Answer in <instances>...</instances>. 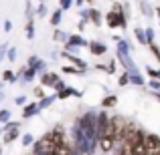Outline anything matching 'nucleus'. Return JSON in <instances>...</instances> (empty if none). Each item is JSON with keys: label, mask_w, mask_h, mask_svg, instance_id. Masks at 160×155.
<instances>
[{"label": "nucleus", "mask_w": 160, "mask_h": 155, "mask_svg": "<svg viewBox=\"0 0 160 155\" xmlns=\"http://www.w3.org/2000/svg\"><path fill=\"white\" fill-rule=\"evenodd\" d=\"M31 153L32 155H55L57 153V145H55L47 135H43V137H39V139H35V143H32V147H31Z\"/></svg>", "instance_id": "nucleus-1"}, {"label": "nucleus", "mask_w": 160, "mask_h": 155, "mask_svg": "<svg viewBox=\"0 0 160 155\" xmlns=\"http://www.w3.org/2000/svg\"><path fill=\"white\" fill-rule=\"evenodd\" d=\"M128 143L132 145L134 155H148V149H146V131L142 127L136 129V133L132 135V139H130Z\"/></svg>", "instance_id": "nucleus-2"}, {"label": "nucleus", "mask_w": 160, "mask_h": 155, "mask_svg": "<svg viewBox=\"0 0 160 155\" xmlns=\"http://www.w3.org/2000/svg\"><path fill=\"white\" fill-rule=\"evenodd\" d=\"M45 135H47L49 139L57 145V147H59V145H63L65 141H69V139H67V131H65V127H63V125H55L51 131H47Z\"/></svg>", "instance_id": "nucleus-3"}, {"label": "nucleus", "mask_w": 160, "mask_h": 155, "mask_svg": "<svg viewBox=\"0 0 160 155\" xmlns=\"http://www.w3.org/2000/svg\"><path fill=\"white\" fill-rule=\"evenodd\" d=\"M27 65L31 66V69H35L39 75H43V73H47V71H49L47 61H43V58H41V57H37V54H31V57H28Z\"/></svg>", "instance_id": "nucleus-4"}, {"label": "nucleus", "mask_w": 160, "mask_h": 155, "mask_svg": "<svg viewBox=\"0 0 160 155\" xmlns=\"http://www.w3.org/2000/svg\"><path fill=\"white\" fill-rule=\"evenodd\" d=\"M146 149H148V155H154V153L160 151V137L156 133L146 131Z\"/></svg>", "instance_id": "nucleus-5"}, {"label": "nucleus", "mask_w": 160, "mask_h": 155, "mask_svg": "<svg viewBox=\"0 0 160 155\" xmlns=\"http://www.w3.org/2000/svg\"><path fill=\"white\" fill-rule=\"evenodd\" d=\"M89 52L93 54V57H102V54H106L108 52V44L103 43V40H98V39H93V40H89Z\"/></svg>", "instance_id": "nucleus-6"}, {"label": "nucleus", "mask_w": 160, "mask_h": 155, "mask_svg": "<svg viewBox=\"0 0 160 155\" xmlns=\"http://www.w3.org/2000/svg\"><path fill=\"white\" fill-rule=\"evenodd\" d=\"M41 113V107H39V101H31L22 107V119H32Z\"/></svg>", "instance_id": "nucleus-7"}, {"label": "nucleus", "mask_w": 160, "mask_h": 155, "mask_svg": "<svg viewBox=\"0 0 160 155\" xmlns=\"http://www.w3.org/2000/svg\"><path fill=\"white\" fill-rule=\"evenodd\" d=\"M59 57H63V58H67V61L71 62V65H75V66H79V69H83V71H87V62L83 61L81 57H77V54H71V52H67V51H61L59 52Z\"/></svg>", "instance_id": "nucleus-8"}, {"label": "nucleus", "mask_w": 160, "mask_h": 155, "mask_svg": "<svg viewBox=\"0 0 160 155\" xmlns=\"http://www.w3.org/2000/svg\"><path fill=\"white\" fill-rule=\"evenodd\" d=\"M59 79H61V77H59L57 73H53V71H47V73L39 75V83L43 87H51V89H53V85L59 81Z\"/></svg>", "instance_id": "nucleus-9"}, {"label": "nucleus", "mask_w": 160, "mask_h": 155, "mask_svg": "<svg viewBox=\"0 0 160 155\" xmlns=\"http://www.w3.org/2000/svg\"><path fill=\"white\" fill-rule=\"evenodd\" d=\"M67 43H71L73 47H77V48H87V47H89V40H87L81 32H73V34H69V40H67Z\"/></svg>", "instance_id": "nucleus-10"}, {"label": "nucleus", "mask_w": 160, "mask_h": 155, "mask_svg": "<svg viewBox=\"0 0 160 155\" xmlns=\"http://www.w3.org/2000/svg\"><path fill=\"white\" fill-rule=\"evenodd\" d=\"M69 97H83V93H81V91H77L75 87H71V85H67L63 91H59V93H57L59 101H65V99H69Z\"/></svg>", "instance_id": "nucleus-11"}, {"label": "nucleus", "mask_w": 160, "mask_h": 155, "mask_svg": "<svg viewBox=\"0 0 160 155\" xmlns=\"http://www.w3.org/2000/svg\"><path fill=\"white\" fill-rule=\"evenodd\" d=\"M138 8H140V12H142V16H146V18H154L156 16V10H154V6L148 2V0H138Z\"/></svg>", "instance_id": "nucleus-12"}, {"label": "nucleus", "mask_w": 160, "mask_h": 155, "mask_svg": "<svg viewBox=\"0 0 160 155\" xmlns=\"http://www.w3.org/2000/svg\"><path fill=\"white\" fill-rule=\"evenodd\" d=\"M89 22L98 28L103 24V14H102V10H98L95 6H89Z\"/></svg>", "instance_id": "nucleus-13"}, {"label": "nucleus", "mask_w": 160, "mask_h": 155, "mask_svg": "<svg viewBox=\"0 0 160 155\" xmlns=\"http://www.w3.org/2000/svg\"><path fill=\"white\" fill-rule=\"evenodd\" d=\"M61 73L63 75H73V77H83V75L87 73V71H83V69H79V66H75V65H65V66H61Z\"/></svg>", "instance_id": "nucleus-14"}, {"label": "nucleus", "mask_w": 160, "mask_h": 155, "mask_svg": "<svg viewBox=\"0 0 160 155\" xmlns=\"http://www.w3.org/2000/svg\"><path fill=\"white\" fill-rule=\"evenodd\" d=\"M20 137V129H12V131L2 133V145H10Z\"/></svg>", "instance_id": "nucleus-15"}, {"label": "nucleus", "mask_w": 160, "mask_h": 155, "mask_svg": "<svg viewBox=\"0 0 160 155\" xmlns=\"http://www.w3.org/2000/svg\"><path fill=\"white\" fill-rule=\"evenodd\" d=\"M118 105V95H106V97L102 99V101H99V107L102 109H112V107H116Z\"/></svg>", "instance_id": "nucleus-16"}, {"label": "nucleus", "mask_w": 160, "mask_h": 155, "mask_svg": "<svg viewBox=\"0 0 160 155\" xmlns=\"http://www.w3.org/2000/svg\"><path fill=\"white\" fill-rule=\"evenodd\" d=\"M63 8H55V10H51V16H49V22L53 24L55 28L59 26V24H61V20H63Z\"/></svg>", "instance_id": "nucleus-17"}, {"label": "nucleus", "mask_w": 160, "mask_h": 155, "mask_svg": "<svg viewBox=\"0 0 160 155\" xmlns=\"http://www.w3.org/2000/svg\"><path fill=\"white\" fill-rule=\"evenodd\" d=\"M134 36L142 47H148V39H146V30L142 26H134Z\"/></svg>", "instance_id": "nucleus-18"}, {"label": "nucleus", "mask_w": 160, "mask_h": 155, "mask_svg": "<svg viewBox=\"0 0 160 155\" xmlns=\"http://www.w3.org/2000/svg\"><path fill=\"white\" fill-rule=\"evenodd\" d=\"M113 151H116V155H134V151H132V145H130L128 141H124V143H118Z\"/></svg>", "instance_id": "nucleus-19"}, {"label": "nucleus", "mask_w": 160, "mask_h": 155, "mask_svg": "<svg viewBox=\"0 0 160 155\" xmlns=\"http://www.w3.org/2000/svg\"><path fill=\"white\" fill-rule=\"evenodd\" d=\"M53 40H55V43H63V44H65L67 40H69V32L61 30V28L57 26V28L53 30Z\"/></svg>", "instance_id": "nucleus-20"}, {"label": "nucleus", "mask_w": 160, "mask_h": 155, "mask_svg": "<svg viewBox=\"0 0 160 155\" xmlns=\"http://www.w3.org/2000/svg\"><path fill=\"white\" fill-rule=\"evenodd\" d=\"M130 85L134 87H140V89H144L146 87V79L142 73H136V75H130Z\"/></svg>", "instance_id": "nucleus-21"}, {"label": "nucleus", "mask_w": 160, "mask_h": 155, "mask_svg": "<svg viewBox=\"0 0 160 155\" xmlns=\"http://www.w3.org/2000/svg\"><path fill=\"white\" fill-rule=\"evenodd\" d=\"M55 101H59V99H57V93H55V95H47V97H43V99L39 101L41 111H43V109H49V107H51V105H53Z\"/></svg>", "instance_id": "nucleus-22"}, {"label": "nucleus", "mask_w": 160, "mask_h": 155, "mask_svg": "<svg viewBox=\"0 0 160 155\" xmlns=\"http://www.w3.org/2000/svg\"><path fill=\"white\" fill-rule=\"evenodd\" d=\"M24 34H27V39H28V40L35 39V18L27 20V24H24Z\"/></svg>", "instance_id": "nucleus-23"}, {"label": "nucleus", "mask_w": 160, "mask_h": 155, "mask_svg": "<svg viewBox=\"0 0 160 155\" xmlns=\"http://www.w3.org/2000/svg\"><path fill=\"white\" fill-rule=\"evenodd\" d=\"M20 143H22L24 149L32 147V143H35V135H32V133H22V135H20Z\"/></svg>", "instance_id": "nucleus-24"}, {"label": "nucleus", "mask_w": 160, "mask_h": 155, "mask_svg": "<svg viewBox=\"0 0 160 155\" xmlns=\"http://www.w3.org/2000/svg\"><path fill=\"white\" fill-rule=\"evenodd\" d=\"M0 81L8 83V85H14V83H16V75H14V71H10V69L2 71V79H0Z\"/></svg>", "instance_id": "nucleus-25"}, {"label": "nucleus", "mask_w": 160, "mask_h": 155, "mask_svg": "<svg viewBox=\"0 0 160 155\" xmlns=\"http://www.w3.org/2000/svg\"><path fill=\"white\" fill-rule=\"evenodd\" d=\"M20 127H22V121H8V123H4L2 125V129H4V133H6V131H12V129H20Z\"/></svg>", "instance_id": "nucleus-26"}, {"label": "nucleus", "mask_w": 160, "mask_h": 155, "mask_svg": "<svg viewBox=\"0 0 160 155\" xmlns=\"http://www.w3.org/2000/svg\"><path fill=\"white\" fill-rule=\"evenodd\" d=\"M47 14H49L47 4H45V2H39V6H37V10H35V16H39V18H45Z\"/></svg>", "instance_id": "nucleus-27"}, {"label": "nucleus", "mask_w": 160, "mask_h": 155, "mask_svg": "<svg viewBox=\"0 0 160 155\" xmlns=\"http://www.w3.org/2000/svg\"><path fill=\"white\" fill-rule=\"evenodd\" d=\"M16 58H18V48L8 47V51H6V61H8V62H16Z\"/></svg>", "instance_id": "nucleus-28"}, {"label": "nucleus", "mask_w": 160, "mask_h": 155, "mask_svg": "<svg viewBox=\"0 0 160 155\" xmlns=\"http://www.w3.org/2000/svg\"><path fill=\"white\" fill-rule=\"evenodd\" d=\"M10 117H12L10 109H6V107H2V109H0V125L8 123V121H10Z\"/></svg>", "instance_id": "nucleus-29"}, {"label": "nucleus", "mask_w": 160, "mask_h": 155, "mask_svg": "<svg viewBox=\"0 0 160 155\" xmlns=\"http://www.w3.org/2000/svg\"><path fill=\"white\" fill-rule=\"evenodd\" d=\"M45 89H47V87H43V85H37L35 89H32V95H35V99H43V97H47V95H45Z\"/></svg>", "instance_id": "nucleus-30"}, {"label": "nucleus", "mask_w": 160, "mask_h": 155, "mask_svg": "<svg viewBox=\"0 0 160 155\" xmlns=\"http://www.w3.org/2000/svg\"><path fill=\"white\" fill-rule=\"evenodd\" d=\"M118 85H120V87H128L130 85V73H126V71H124V73L118 77Z\"/></svg>", "instance_id": "nucleus-31"}, {"label": "nucleus", "mask_w": 160, "mask_h": 155, "mask_svg": "<svg viewBox=\"0 0 160 155\" xmlns=\"http://www.w3.org/2000/svg\"><path fill=\"white\" fill-rule=\"evenodd\" d=\"M146 75H148V79H158V81H160V69H154V66H146Z\"/></svg>", "instance_id": "nucleus-32"}, {"label": "nucleus", "mask_w": 160, "mask_h": 155, "mask_svg": "<svg viewBox=\"0 0 160 155\" xmlns=\"http://www.w3.org/2000/svg\"><path fill=\"white\" fill-rule=\"evenodd\" d=\"M148 48H150V52L154 54V58H156V61L160 62V47H158L156 43H150V44H148Z\"/></svg>", "instance_id": "nucleus-33"}, {"label": "nucleus", "mask_w": 160, "mask_h": 155, "mask_svg": "<svg viewBox=\"0 0 160 155\" xmlns=\"http://www.w3.org/2000/svg\"><path fill=\"white\" fill-rule=\"evenodd\" d=\"M144 30H146V39H148V44H150V43H156V40H154V39H156V32H154V28H152V26H146Z\"/></svg>", "instance_id": "nucleus-34"}, {"label": "nucleus", "mask_w": 160, "mask_h": 155, "mask_svg": "<svg viewBox=\"0 0 160 155\" xmlns=\"http://www.w3.org/2000/svg\"><path fill=\"white\" fill-rule=\"evenodd\" d=\"M27 103H28L27 95H16V97H14V105H16V107H24Z\"/></svg>", "instance_id": "nucleus-35"}, {"label": "nucleus", "mask_w": 160, "mask_h": 155, "mask_svg": "<svg viewBox=\"0 0 160 155\" xmlns=\"http://www.w3.org/2000/svg\"><path fill=\"white\" fill-rule=\"evenodd\" d=\"M116 71H118V58H112L108 62V75H116Z\"/></svg>", "instance_id": "nucleus-36"}, {"label": "nucleus", "mask_w": 160, "mask_h": 155, "mask_svg": "<svg viewBox=\"0 0 160 155\" xmlns=\"http://www.w3.org/2000/svg\"><path fill=\"white\" fill-rule=\"evenodd\" d=\"M73 4H75V0H59V8H63V10H69Z\"/></svg>", "instance_id": "nucleus-37"}, {"label": "nucleus", "mask_w": 160, "mask_h": 155, "mask_svg": "<svg viewBox=\"0 0 160 155\" xmlns=\"http://www.w3.org/2000/svg\"><path fill=\"white\" fill-rule=\"evenodd\" d=\"M65 87H67V83L63 81V79H59V81H57V83L53 85V89H55V93H59V91H63Z\"/></svg>", "instance_id": "nucleus-38"}, {"label": "nucleus", "mask_w": 160, "mask_h": 155, "mask_svg": "<svg viewBox=\"0 0 160 155\" xmlns=\"http://www.w3.org/2000/svg\"><path fill=\"white\" fill-rule=\"evenodd\" d=\"M6 51H8V44H6V43H2V44H0V62L6 58Z\"/></svg>", "instance_id": "nucleus-39"}, {"label": "nucleus", "mask_w": 160, "mask_h": 155, "mask_svg": "<svg viewBox=\"0 0 160 155\" xmlns=\"http://www.w3.org/2000/svg\"><path fill=\"white\" fill-rule=\"evenodd\" d=\"M87 24H89L87 20L79 18V22H77V32H83V30H85V26H87Z\"/></svg>", "instance_id": "nucleus-40"}, {"label": "nucleus", "mask_w": 160, "mask_h": 155, "mask_svg": "<svg viewBox=\"0 0 160 155\" xmlns=\"http://www.w3.org/2000/svg\"><path fill=\"white\" fill-rule=\"evenodd\" d=\"M2 28H4V32H10L12 30V22L10 20H2Z\"/></svg>", "instance_id": "nucleus-41"}, {"label": "nucleus", "mask_w": 160, "mask_h": 155, "mask_svg": "<svg viewBox=\"0 0 160 155\" xmlns=\"http://www.w3.org/2000/svg\"><path fill=\"white\" fill-rule=\"evenodd\" d=\"M93 69H95V71H103V73H108V65H102V62H98Z\"/></svg>", "instance_id": "nucleus-42"}, {"label": "nucleus", "mask_w": 160, "mask_h": 155, "mask_svg": "<svg viewBox=\"0 0 160 155\" xmlns=\"http://www.w3.org/2000/svg\"><path fill=\"white\" fill-rule=\"evenodd\" d=\"M83 4H85V0H75V4H73V6H77V8H83Z\"/></svg>", "instance_id": "nucleus-43"}, {"label": "nucleus", "mask_w": 160, "mask_h": 155, "mask_svg": "<svg viewBox=\"0 0 160 155\" xmlns=\"http://www.w3.org/2000/svg\"><path fill=\"white\" fill-rule=\"evenodd\" d=\"M154 10H156V16H158V22H160V6H154Z\"/></svg>", "instance_id": "nucleus-44"}, {"label": "nucleus", "mask_w": 160, "mask_h": 155, "mask_svg": "<svg viewBox=\"0 0 160 155\" xmlns=\"http://www.w3.org/2000/svg\"><path fill=\"white\" fill-rule=\"evenodd\" d=\"M85 4H87V6H93V4H95V0H85Z\"/></svg>", "instance_id": "nucleus-45"}, {"label": "nucleus", "mask_w": 160, "mask_h": 155, "mask_svg": "<svg viewBox=\"0 0 160 155\" xmlns=\"http://www.w3.org/2000/svg\"><path fill=\"white\" fill-rule=\"evenodd\" d=\"M71 155H83V153H79L77 149H73V151H71Z\"/></svg>", "instance_id": "nucleus-46"}, {"label": "nucleus", "mask_w": 160, "mask_h": 155, "mask_svg": "<svg viewBox=\"0 0 160 155\" xmlns=\"http://www.w3.org/2000/svg\"><path fill=\"white\" fill-rule=\"evenodd\" d=\"M0 155H2V143H0Z\"/></svg>", "instance_id": "nucleus-47"}, {"label": "nucleus", "mask_w": 160, "mask_h": 155, "mask_svg": "<svg viewBox=\"0 0 160 155\" xmlns=\"http://www.w3.org/2000/svg\"><path fill=\"white\" fill-rule=\"evenodd\" d=\"M37 2H47V0H37Z\"/></svg>", "instance_id": "nucleus-48"}, {"label": "nucleus", "mask_w": 160, "mask_h": 155, "mask_svg": "<svg viewBox=\"0 0 160 155\" xmlns=\"http://www.w3.org/2000/svg\"><path fill=\"white\" fill-rule=\"evenodd\" d=\"M154 155H160V151H158V153H154Z\"/></svg>", "instance_id": "nucleus-49"}, {"label": "nucleus", "mask_w": 160, "mask_h": 155, "mask_svg": "<svg viewBox=\"0 0 160 155\" xmlns=\"http://www.w3.org/2000/svg\"><path fill=\"white\" fill-rule=\"evenodd\" d=\"M109 2H113V0H109Z\"/></svg>", "instance_id": "nucleus-50"}]
</instances>
